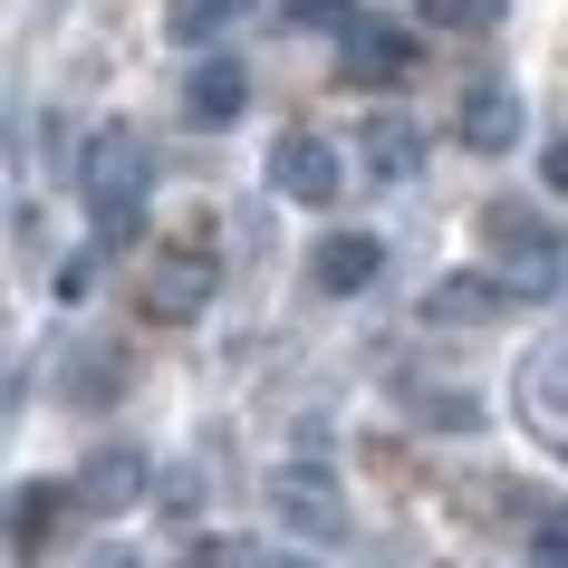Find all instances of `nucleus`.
Returning <instances> with one entry per match:
<instances>
[{
  "label": "nucleus",
  "instance_id": "nucleus-21",
  "mask_svg": "<svg viewBox=\"0 0 568 568\" xmlns=\"http://www.w3.org/2000/svg\"><path fill=\"white\" fill-rule=\"evenodd\" d=\"M300 10H337V0H300Z\"/></svg>",
  "mask_w": 568,
  "mask_h": 568
},
{
  "label": "nucleus",
  "instance_id": "nucleus-8",
  "mask_svg": "<svg viewBox=\"0 0 568 568\" xmlns=\"http://www.w3.org/2000/svg\"><path fill=\"white\" fill-rule=\"evenodd\" d=\"M241 106H251V68L241 59H222V49H203L193 59V78H183V125H241Z\"/></svg>",
  "mask_w": 568,
  "mask_h": 568
},
{
  "label": "nucleus",
  "instance_id": "nucleus-5",
  "mask_svg": "<svg viewBox=\"0 0 568 568\" xmlns=\"http://www.w3.org/2000/svg\"><path fill=\"white\" fill-rule=\"evenodd\" d=\"M145 481H154V463L135 444H97L78 473H68V491H78V510H97V520H125V510L145 501Z\"/></svg>",
  "mask_w": 568,
  "mask_h": 568
},
{
  "label": "nucleus",
  "instance_id": "nucleus-16",
  "mask_svg": "<svg viewBox=\"0 0 568 568\" xmlns=\"http://www.w3.org/2000/svg\"><path fill=\"white\" fill-rule=\"evenodd\" d=\"M415 20L424 30H453V39H481V30L510 20V0H415Z\"/></svg>",
  "mask_w": 568,
  "mask_h": 568
},
{
  "label": "nucleus",
  "instance_id": "nucleus-1",
  "mask_svg": "<svg viewBox=\"0 0 568 568\" xmlns=\"http://www.w3.org/2000/svg\"><path fill=\"white\" fill-rule=\"evenodd\" d=\"M78 183H88V232L116 251V241L145 232V193H154V154L125 135V125H97L88 154H78Z\"/></svg>",
  "mask_w": 568,
  "mask_h": 568
},
{
  "label": "nucleus",
  "instance_id": "nucleus-18",
  "mask_svg": "<svg viewBox=\"0 0 568 568\" xmlns=\"http://www.w3.org/2000/svg\"><path fill=\"white\" fill-rule=\"evenodd\" d=\"M530 568H568V510H539L530 520Z\"/></svg>",
  "mask_w": 568,
  "mask_h": 568
},
{
  "label": "nucleus",
  "instance_id": "nucleus-10",
  "mask_svg": "<svg viewBox=\"0 0 568 568\" xmlns=\"http://www.w3.org/2000/svg\"><path fill=\"white\" fill-rule=\"evenodd\" d=\"M376 270H386V241H376V232H318V251H308V280H318L328 300L376 290Z\"/></svg>",
  "mask_w": 568,
  "mask_h": 568
},
{
  "label": "nucleus",
  "instance_id": "nucleus-3",
  "mask_svg": "<svg viewBox=\"0 0 568 568\" xmlns=\"http://www.w3.org/2000/svg\"><path fill=\"white\" fill-rule=\"evenodd\" d=\"M135 308H145L154 328H193V318L212 308V251H193V241L154 251L145 280H135Z\"/></svg>",
  "mask_w": 568,
  "mask_h": 568
},
{
  "label": "nucleus",
  "instance_id": "nucleus-2",
  "mask_svg": "<svg viewBox=\"0 0 568 568\" xmlns=\"http://www.w3.org/2000/svg\"><path fill=\"white\" fill-rule=\"evenodd\" d=\"M481 241H491V251H501V270H510V251H520V300H549V290H559V261H568V241L549 232V222H539L530 203H481Z\"/></svg>",
  "mask_w": 568,
  "mask_h": 568
},
{
  "label": "nucleus",
  "instance_id": "nucleus-6",
  "mask_svg": "<svg viewBox=\"0 0 568 568\" xmlns=\"http://www.w3.org/2000/svg\"><path fill=\"white\" fill-rule=\"evenodd\" d=\"M270 510L300 539H347V501H337V481L318 473V463H290V473L270 481Z\"/></svg>",
  "mask_w": 568,
  "mask_h": 568
},
{
  "label": "nucleus",
  "instance_id": "nucleus-20",
  "mask_svg": "<svg viewBox=\"0 0 568 568\" xmlns=\"http://www.w3.org/2000/svg\"><path fill=\"white\" fill-rule=\"evenodd\" d=\"M261 568H318V559H300V549H270V559Z\"/></svg>",
  "mask_w": 568,
  "mask_h": 568
},
{
  "label": "nucleus",
  "instance_id": "nucleus-4",
  "mask_svg": "<svg viewBox=\"0 0 568 568\" xmlns=\"http://www.w3.org/2000/svg\"><path fill=\"white\" fill-rule=\"evenodd\" d=\"M337 183H347V154L328 145V135H308V125H290L280 145H270V193H290L300 212H328Z\"/></svg>",
  "mask_w": 568,
  "mask_h": 568
},
{
  "label": "nucleus",
  "instance_id": "nucleus-17",
  "mask_svg": "<svg viewBox=\"0 0 568 568\" xmlns=\"http://www.w3.org/2000/svg\"><path fill=\"white\" fill-rule=\"evenodd\" d=\"M415 424H444V434H473L481 424V405L463 386H434V395H415Z\"/></svg>",
  "mask_w": 568,
  "mask_h": 568
},
{
  "label": "nucleus",
  "instance_id": "nucleus-7",
  "mask_svg": "<svg viewBox=\"0 0 568 568\" xmlns=\"http://www.w3.org/2000/svg\"><path fill=\"white\" fill-rule=\"evenodd\" d=\"M337 68H347L357 88H405L415 39L395 30V20H347V30H337Z\"/></svg>",
  "mask_w": 568,
  "mask_h": 568
},
{
  "label": "nucleus",
  "instance_id": "nucleus-14",
  "mask_svg": "<svg viewBox=\"0 0 568 568\" xmlns=\"http://www.w3.org/2000/svg\"><path fill=\"white\" fill-rule=\"evenodd\" d=\"M251 20V0H164V39L174 49H212L222 30H241Z\"/></svg>",
  "mask_w": 568,
  "mask_h": 568
},
{
  "label": "nucleus",
  "instance_id": "nucleus-9",
  "mask_svg": "<svg viewBox=\"0 0 568 568\" xmlns=\"http://www.w3.org/2000/svg\"><path fill=\"white\" fill-rule=\"evenodd\" d=\"M415 164H424V125L395 116V106H376V116L357 125V174L366 183H415Z\"/></svg>",
  "mask_w": 568,
  "mask_h": 568
},
{
  "label": "nucleus",
  "instance_id": "nucleus-15",
  "mask_svg": "<svg viewBox=\"0 0 568 568\" xmlns=\"http://www.w3.org/2000/svg\"><path fill=\"white\" fill-rule=\"evenodd\" d=\"M59 386H68V405H88V415H97V405H106V395L125 386V347H78Z\"/></svg>",
  "mask_w": 568,
  "mask_h": 568
},
{
  "label": "nucleus",
  "instance_id": "nucleus-12",
  "mask_svg": "<svg viewBox=\"0 0 568 568\" xmlns=\"http://www.w3.org/2000/svg\"><path fill=\"white\" fill-rule=\"evenodd\" d=\"M453 135H463L473 154H510L520 145V97H510L501 78H481V88L463 97V125H453Z\"/></svg>",
  "mask_w": 568,
  "mask_h": 568
},
{
  "label": "nucleus",
  "instance_id": "nucleus-19",
  "mask_svg": "<svg viewBox=\"0 0 568 568\" xmlns=\"http://www.w3.org/2000/svg\"><path fill=\"white\" fill-rule=\"evenodd\" d=\"M539 183L568 203V135H549V145H539Z\"/></svg>",
  "mask_w": 568,
  "mask_h": 568
},
{
  "label": "nucleus",
  "instance_id": "nucleus-11",
  "mask_svg": "<svg viewBox=\"0 0 568 568\" xmlns=\"http://www.w3.org/2000/svg\"><path fill=\"white\" fill-rule=\"evenodd\" d=\"M68 501H78V491H68V481H20V491H10V559H20V568H30L39 549H49V539H59Z\"/></svg>",
  "mask_w": 568,
  "mask_h": 568
},
{
  "label": "nucleus",
  "instance_id": "nucleus-13",
  "mask_svg": "<svg viewBox=\"0 0 568 568\" xmlns=\"http://www.w3.org/2000/svg\"><path fill=\"white\" fill-rule=\"evenodd\" d=\"M520 290H491V280H444V290H424V328H481V318H501Z\"/></svg>",
  "mask_w": 568,
  "mask_h": 568
}]
</instances>
